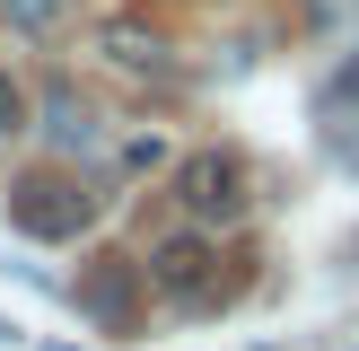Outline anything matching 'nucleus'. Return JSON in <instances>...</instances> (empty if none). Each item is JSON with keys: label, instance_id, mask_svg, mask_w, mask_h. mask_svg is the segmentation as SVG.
Here are the masks:
<instances>
[{"label": "nucleus", "instance_id": "nucleus-1", "mask_svg": "<svg viewBox=\"0 0 359 351\" xmlns=\"http://www.w3.org/2000/svg\"><path fill=\"white\" fill-rule=\"evenodd\" d=\"M9 220H18V237H44V246H62V237H79V228L97 220V193H79L70 176H18V193H9Z\"/></svg>", "mask_w": 359, "mask_h": 351}, {"label": "nucleus", "instance_id": "nucleus-2", "mask_svg": "<svg viewBox=\"0 0 359 351\" xmlns=\"http://www.w3.org/2000/svg\"><path fill=\"white\" fill-rule=\"evenodd\" d=\"M175 202H184L193 220H237L245 211V158L237 150H193L184 167H175Z\"/></svg>", "mask_w": 359, "mask_h": 351}, {"label": "nucleus", "instance_id": "nucleus-3", "mask_svg": "<svg viewBox=\"0 0 359 351\" xmlns=\"http://www.w3.org/2000/svg\"><path fill=\"white\" fill-rule=\"evenodd\" d=\"M79 307H88V325H97V333H140V307H149V272H132V263H114V255H105L97 272L79 281Z\"/></svg>", "mask_w": 359, "mask_h": 351}, {"label": "nucleus", "instance_id": "nucleus-4", "mask_svg": "<svg viewBox=\"0 0 359 351\" xmlns=\"http://www.w3.org/2000/svg\"><path fill=\"white\" fill-rule=\"evenodd\" d=\"M210 263H219V255H210L193 228H175L140 272H149V290H167V298H210Z\"/></svg>", "mask_w": 359, "mask_h": 351}, {"label": "nucleus", "instance_id": "nucleus-5", "mask_svg": "<svg viewBox=\"0 0 359 351\" xmlns=\"http://www.w3.org/2000/svg\"><path fill=\"white\" fill-rule=\"evenodd\" d=\"M158 27L149 18H114V27H105V62H123V70H158Z\"/></svg>", "mask_w": 359, "mask_h": 351}, {"label": "nucleus", "instance_id": "nucleus-6", "mask_svg": "<svg viewBox=\"0 0 359 351\" xmlns=\"http://www.w3.org/2000/svg\"><path fill=\"white\" fill-rule=\"evenodd\" d=\"M9 18H18L27 35H44V27H62V18H70V0H9Z\"/></svg>", "mask_w": 359, "mask_h": 351}, {"label": "nucleus", "instance_id": "nucleus-7", "mask_svg": "<svg viewBox=\"0 0 359 351\" xmlns=\"http://www.w3.org/2000/svg\"><path fill=\"white\" fill-rule=\"evenodd\" d=\"M325 105H333V114H359V53H351V62L325 79Z\"/></svg>", "mask_w": 359, "mask_h": 351}, {"label": "nucleus", "instance_id": "nucleus-8", "mask_svg": "<svg viewBox=\"0 0 359 351\" xmlns=\"http://www.w3.org/2000/svg\"><path fill=\"white\" fill-rule=\"evenodd\" d=\"M18 123H27V88L0 70V132H18Z\"/></svg>", "mask_w": 359, "mask_h": 351}]
</instances>
